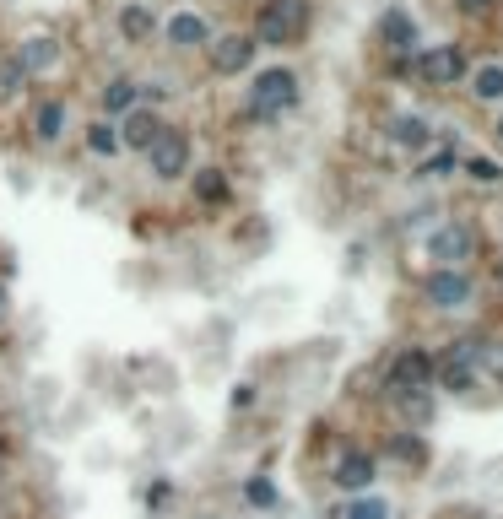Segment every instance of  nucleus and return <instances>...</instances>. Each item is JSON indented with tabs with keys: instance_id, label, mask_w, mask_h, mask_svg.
I'll return each instance as SVG.
<instances>
[{
	"instance_id": "f257e3e1",
	"label": "nucleus",
	"mask_w": 503,
	"mask_h": 519,
	"mask_svg": "<svg viewBox=\"0 0 503 519\" xmlns=\"http://www.w3.org/2000/svg\"><path fill=\"white\" fill-rule=\"evenodd\" d=\"M422 255H428L433 271H466L482 255V233L471 222H439V228L422 238Z\"/></svg>"
},
{
	"instance_id": "f03ea898",
	"label": "nucleus",
	"mask_w": 503,
	"mask_h": 519,
	"mask_svg": "<svg viewBox=\"0 0 503 519\" xmlns=\"http://www.w3.org/2000/svg\"><path fill=\"white\" fill-rule=\"evenodd\" d=\"M298 33H303V0H260V11H255V44H271V49H287V44H298Z\"/></svg>"
},
{
	"instance_id": "7ed1b4c3",
	"label": "nucleus",
	"mask_w": 503,
	"mask_h": 519,
	"mask_svg": "<svg viewBox=\"0 0 503 519\" xmlns=\"http://www.w3.org/2000/svg\"><path fill=\"white\" fill-rule=\"evenodd\" d=\"M298 103V76L287 71V65H271V71H260L255 82H249V114L260 119H276L287 114Z\"/></svg>"
},
{
	"instance_id": "20e7f679",
	"label": "nucleus",
	"mask_w": 503,
	"mask_h": 519,
	"mask_svg": "<svg viewBox=\"0 0 503 519\" xmlns=\"http://www.w3.org/2000/svg\"><path fill=\"white\" fill-rule=\"evenodd\" d=\"M422 298H428V309H439V314H460V309L476 303V276L471 271H428Z\"/></svg>"
},
{
	"instance_id": "39448f33",
	"label": "nucleus",
	"mask_w": 503,
	"mask_h": 519,
	"mask_svg": "<svg viewBox=\"0 0 503 519\" xmlns=\"http://www.w3.org/2000/svg\"><path fill=\"white\" fill-rule=\"evenodd\" d=\"M385 390H390V395L433 390V352H422V346H406V352H395L390 368H385Z\"/></svg>"
},
{
	"instance_id": "423d86ee",
	"label": "nucleus",
	"mask_w": 503,
	"mask_h": 519,
	"mask_svg": "<svg viewBox=\"0 0 503 519\" xmlns=\"http://www.w3.org/2000/svg\"><path fill=\"white\" fill-rule=\"evenodd\" d=\"M147 163H152L157 179H184V173H190V136H184V130H163V136L152 141Z\"/></svg>"
},
{
	"instance_id": "0eeeda50",
	"label": "nucleus",
	"mask_w": 503,
	"mask_h": 519,
	"mask_svg": "<svg viewBox=\"0 0 503 519\" xmlns=\"http://www.w3.org/2000/svg\"><path fill=\"white\" fill-rule=\"evenodd\" d=\"M255 38L249 33H222L217 44H211V71L217 76H244L249 65H255Z\"/></svg>"
},
{
	"instance_id": "6e6552de",
	"label": "nucleus",
	"mask_w": 503,
	"mask_h": 519,
	"mask_svg": "<svg viewBox=\"0 0 503 519\" xmlns=\"http://www.w3.org/2000/svg\"><path fill=\"white\" fill-rule=\"evenodd\" d=\"M163 130H168L163 114L141 103V109H130L125 119H119V146H130V152H152V141L163 136Z\"/></svg>"
},
{
	"instance_id": "1a4fd4ad",
	"label": "nucleus",
	"mask_w": 503,
	"mask_h": 519,
	"mask_svg": "<svg viewBox=\"0 0 503 519\" xmlns=\"http://www.w3.org/2000/svg\"><path fill=\"white\" fill-rule=\"evenodd\" d=\"M417 65H422V76H428L433 87H455V82H466V71H471L466 55H460L455 44H433Z\"/></svg>"
},
{
	"instance_id": "9d476101",
	"label": "nucleus",
	"mask_w": 503,
	"mask_h": 519,
	"mask_svg": "<svg viewBox=\"0 0 503 519\" xmlns=\"http://www.w3.org/2000/svg\"><path fill=\"white\" fill-rule=\"evenodd\" d=\"M379 482V465L374 455H363V449H347V455L336 460V487L347 492V498H363L368 487Z\"/></svg>"
},
{
	"instance_id": "9b49d317",
	"label": "nucleus",
	"mask_w": 503,
	"mask_h": 519,
	"mask_svg": "<svg viewBox=\"0 0 503 519\" xmlns=\"http://www.w3.org/2000/svg\"><path fill=\"white\" fill-rule=\"evenodd\" d=\"M11 55L22 60V71H28V82H33V76H49L60 65V44L49 33H28L17 49H11Z\"/></svg>"
},
{
	"instance_id": "f8f14e48",
	"label": "nucleus",
	"mask_w": 503,
	"mask_h": 519,
	"mask_svg": "<svg viewBox=\"0 0 503 519\" xmlns=\"http://www.w3.org/2000/svg\"><path fill=\"white\" fill-rule=\"evenodd\" d=\"M163 38L174 49H201V44H211V28H206L201 11H174V17L163 22Z\"/></svg>"
},
{
	"instance_id": "ddd939ff",
	"label": "nucleus",
	"mask_w": 503,
	"mask_h": 519,
	"mask_svg": "<svg viewBox=\"0 0 503 519\" xmlns=\"http://www.w3.org/2000/svg\"><path fill=\"white\" fill-rule=\"evenodd\" d=\"M466 92L476 103H503V60H482V65H471L466 71Z\"/></svg>"
},
{
	"instance_id": "4468645a",
	"label": "nucleus",
	"mask_w": 503,
	"mask_h": 519,
	"mask_svg": "<svg viewBox=\"0 0 503 519\" xmlns=\"http://www.w3.org/2000/svg\"><path fill=\"white\" fill-rule=\"evenodd\" d=\"M390 141L401 146V152H422V146L433 141V130H428V119H422V114H395L390 119Z\"/></svg>"
},
{
	"instance_id": "2eb2a0df",
	"label": "nucleus",
	"mask_w": 503,
	"mask_h": 519,
	"mask_svg": "<svg viewBox=\"0 0 503 519\" xmlns=\"http://www.w3.org/2000/svg\"><path fill=\"white\" fill-rule=\"evenodd\" d=\"M33 136L44 141V146H55L60 136H65V103L60 98H44L33 109Z\"/></svg>"
},
{
	"instance_id": "dca6fc26",
	"label": "nucleus",
	"mask_w": 503,
	"mask_h": 519,
	"mask_svg": "<svg viewBox=\"0 0 503 519\" xmlns=\"http://www.w3.org/2000/svg\"><path fill=\"white\" fill-rule=\"evenodd\" d=\"M130 109H141V82H130V76H114V82L103 87V114H119V119H125Z\"/></svg>"
},
{
	"instance_id": "f3484780",
	"label": "nucleus",
	"mask_w": 503,
	"mask_h": 519,
	"mask_svg": "<svg viewBox=\"0 0 503 519\" xmlns=\"http://www.w3.org/2000/svg\"><path fill=\"white\" fill-rule=\"evenodd\" d=\"M147 33H152V11H147V0H130V6H119V38L141 44Z\"/></svg>"
},
{
	"instance_id": "a211bd4d",
	"label": "nucleus",
	"mask_w": 503,
	"mask_h": 519,
	"mask_svg": "<svg viewBox=\"0 0 503 519\" xmlns=\"http://www.w3.org/2000/svg\"><path fill=\"white\" fill-rule=\"evenodd\" d=\"M460 173H466L471 184H482V190H493V184H503V163L498 157H460Z\"/></svg>"
},
{
	"instance_id": "6ab92c4d",
	"label": "nucleus",
	"mask_w": 503,
	"mask_h": 519,
	"mask_svg": "<svg viewBox=\"0 0 503 519\" xmlns=\"http://www.w3.org/2000/svg\"><path fill=\"white\" fill-rule=\"evenodd\" d=\"M385 38H390L395 55H412V49H417V28H412V17H406V11H390V17H385Z\"/></svg>"
},
{
	"instance_id": "aec40b11",
	"label": "nucleus",
	"mask_w": 503,
	"mask_h": 519,
	"mask_svg": "<svg viewBox=\"0 0 503 519\" xmlns=\"http://www.w3.org/2000/svg\"><path fill=\"white\" fill-rule=\"evenodd\" d=\"M195 201H201V206H222V201H228V179H222V168H206L201 179H195Z\"/></svg>"
},
{
	"instance_id": "412c9836",
	"label": "nucleus",
	"mask_w": 503,
	"mask_h": 519,
	"mask_svg": "<svg viewBox=\"0 0 503 519\" xmlns=\"http://www.w3.org/2000/svg\"><path fill=\"white\" fill-rule=\"evenodd\" d=\"M87 146L98 157H114L119 152V125H109V119H92V125H87Z\"/></svg>"
},
{
	"instance_id": "4be33fe9",
	"label": "nucleus",
	"mask_w": 503,
	"mask_h": 519,
	"mask_svg": "<svg viewBox=\"0 0 503 519\" xmlns=\"http://www.w3.org/2000/svg\"><path fill=\"white\" fill-rule=\"evenodd\" d=\"M336 519H390V509H385L379 498H368V492H363V498H347V503H341Z\"/></svg>"
},
{
	"instance_id": "5701e85b",
	"label": "nucleus",
	"mask_w": 503,
	"mask_h": 519,
	"mask_svg": "<svg viewBox=\"0 0 503 519\" xmlns=\"http://www.w3.org/2000/svg\"><path fill=\"white\" fill-rule=\"evenodd\" d=\"M390 455L401 460V465H422V460H428V444H422L417 433H395L390 438Z\"/></svg>"
},
{
	"instance_id": "b1692460",
	"label": "nucleus",
	"mask_w": 503,
	"mask_h": 519,
	"mask_svg": "<svg viewBox=\"0 0 503 519\" xmlns=\"http://www.w3.org/2000/svg\"><path fill=\"white\" fill-rule=\"evenodd\" d=\"M390 401L401 406L412 422H428L433 417V390H406V395H390Z\"/></svg>"
},
{
	"instance_id": "393cba45",
	"label": "nucleus",
	"mask_w": 503,
	"mask_h": 519,
	"mask_svg": "<svg viewBox=\"0 0 503 519\" xmlns=\"http://www.w3.org/2000/svg\"><path fill=\"white\" fill-rule=\"evenodd\" d=\"M449 168H460V157L455 152H449V146H439V152H428V157H422V179H449Z\"/></svg>"
},
{
	"instance_id": "a878e982",
	"label": "nucleus",
	"mask_w": 503,
	"mask_h": 519,
	"mask_svg": "<svg viewBox=\"0 0 503 519\" xmlns=\"http://www.w3.org/2000/svg\"><path fill=\"white\" fill-rule=\"evenodd\" d=\"M476 368H482V379L493 374L503 384V341H482V346H476Z\"/></svg>"
},
{
	"instance_id": "bb28decb",
	"label": "nucleus",
	"mask_w": 503,
	"mask_h": 519,
	"mask_svg": "<svg viewBox=\"0 0 503 519\" xmlns=\"http://www.w3.org/2000/svg\"><path fill=\"white\" fill-rule=\"evenodd\" d=\"M22 87H28V71H22L17 55H6L0 60V98H11V92H22Z\"/></svg>"
},
{
	"instance_id": "cd10ccee",
	"label": "nucleus",
	"mask_w": 503,
	"mask_h": 519,
	"mask_svg": "<svg viewBox=\"0 0 503 519\" xmlns=\"http://www.w3.org/2000/svg\"><path fill=\"white\" fill-rule=\"evenodd\" d=\"M244 498L255 503V509H271V503H276V487L266 482V476H249V482H244Z\"/></svg>"
},
{
	"instance_id": "c85d7f7f",
	"label": "nucleus",
	"mask_w": 503,
	"mask_h": 519,
	"mask_svg": "<svg viewBox=\"0 0 503 519\" xmlns=\"http://www.w3.org/2000/svg\"><path fill=\"white\" fill-rule=\"evenodd\" d=\"M455 6H460V11H471V17H482V11H493L498 0H455Z\"/></svg>"
},
{
	"instance_id": "c756f323",
	"label": "nucleus",
	"mask_w": 503,
	"mask_h": 519,
	"mask_svg": "<svg viewBox=\"0 0 503 519\" xmlns=\"http://www.w3.org/2000/svg\"><path fill=\"white\" fill-rule=\"evenodd\" d=\"M6 309H11V298H6V287H0V319H6Z\"/></svg>"
},
{
	"instance_id": "7c9ffc66",
	"label": "nucleus",
	"mask_w": 503,
	"mask_h": 519,
	"mask_svg": "<svg viewBox=\"0 0 503 519\" xmlns=\"http://www.w3.org/2000/svg\"><path fill=\"white\" fill-rule=\"evenodd\" d=\"M498 141H503V114H498Z\"/></svg>"
}]
</instances>
